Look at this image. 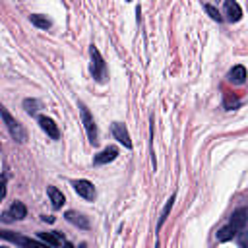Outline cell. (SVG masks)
Masks as SVG:
<instances>
[{"instance_id": "obj_7", "label": "cell", "mask_w": 248, "mask_h": 248, "mask_svg": "<svg viewBox=\"0 0 248 248\" xmlns=\"http://www.w3.org/2000/svg\"><path fill=\"white\" fill-rule=\"evenodd\" d=\"M25 215H27V207L21 203V202H14L6 211H4V221H21V219H25Z\"/></svg>"}, {"instance_id": "obj_6", "label": "cell", "mask_w": 248, "mask_h": 248, "mask_svg": "<svg viewBox=\"0 0 248 248\" xmlns=\"http://www.w3.org/2000/svg\"><path fill=\"white\" fill-rule=\"evenodd\" d=\"M37 122H39V126H41V130L50 138V140H58L60 138V130H58V124L52 120V118H48V116H45V114H41L39 118H37Z\"/></svg>"}, {"instance_id": "obj_5", "label": "cell", "mask_w": 248, "mask_h": 248, "mask_svg": "<svg viewBox=\"0 0 248 248\" xmlns=\"http://www.w3.org/2000/svg\"><path fill=\"white\" fill-rule=\"evenodd\" d=\"M110 130H112V136H114V140L118 141V143H122L126 149H132V140H130V132H128V128L122 124V122H112V126H110Z\"/></svg>"}, {"instance_id": "obj_21", "label": "cell", "mask_w": 248, "mask_h": 248, "mask_svg": "<svg viewBox=\"0 0 248 248\" xmlns=\"http://www.w3.org/2000/svg\"><path fill=\"white\" fill-rule=\"evenodd\" d=\"M43 221H46V223H52V221H54V217H50V215H43Z\"/></svg>"}, {"instance_id": "obj_12", "label": "cell", "mask_w": 248, "mask_h": 248, "mask_svg": "<svg viewBox=\"0 0 248 248\" xmlns=\"http://www.w3.org/2000/svg\"><path fill=\"white\" fill-rule=\"evenodd\" d=\"M229 81L234 83V85L244 83V81H246V68L240 66V64H238V66H232L231 72H229Z\"/></svg>"}, {"instance_id": "obj_16", "label": "cell", "mask_w": 248, "mask_h": 248, "mask_svg": "<svg viewBox=\"0 0 248 248\" xmlns=\"http://www.w3.org/2000/svg\"><path fill=\"white\" fill-rule=\"evenodd\" d=\"M236 232H238V229H236L234 225H231V223H229V225H225L223 229H219V231H217V240H221V242L231 240Z\"/></svg>"}, {"instance_id": "obj_10", "label": "cell", "mask_w": 248, "mask_h": 248, "mask_svg": "<svg viewBox=\"0 0 248 248\" xmlns=\"http://www.w3.org/2000/svg\"><path fill=\"white\" fill-rule=\"evenodd\" d=\"M229 223L234 225L238 231L244 229L246 223H248V209H246V207H238V209H234L232 215H231V221H229Z\"/></svg>"}, {"instance_id": "obj_13", "label": "cell", "mask_w": 248, "mask_h": 248, "mask_svg": "<svg viewBox=\"0 0 248 248\" xmlns=\"http://www.w3.org/2000/svg\"><path fill=\"white\" fill-rule=\"evenodd\" d=\"M46 194H48V198H50V202H52V207H54V209H60V207L64 205L66 198H64V194H62L56 186H48V188H46Z\"/></svg>"}, {"instance_id": "obj_9", "label": "cell", "mask_w": 248, "mask_h": 248, "mask_svg": "<svg viewBox=\"0 0 248 248\" xmlns=\"http://www.w3.org/2000/svg\"><path fill=\"white\" fill-rule=\"evenodd\" d=\"M116 157H118V149H116L114 145H108V147H105L101 153H97V155L93 157V165H107V163L114 161Z\"/></svg>"}, {"instance_id": "obj_20", "label": "cell", "mask_w": 248, "mask_h": 248, "mask_svg": "<svg viewBox=\"0 0 248 248\" xmlns=\"http://www.w3.org/2000/svg\"><path fill=\"white\" fill-rule=\"evenodd\" d=\"M23 107H25V110H27L29 114H35V112H37L39 103H37L35 99H25V101H23Z\"/></svg>"}, {"instance_id": "obj_11", "label": "cell", "mask_w": 248, "mask_h": 248, "mask_svg": "<svg viewBox=\"0 0 248 248\" xmlns=\"http://www.w3.org/2000/svg\"><path fill=\"white\" fill-rule=\"evenodd\" d=\"M64 217H66L68 223H72V225H76V227H79V229H89V221H87V217H83V215L78 213V211H66Z\"/></svg>"}, {"instance_id": "obj_19", "label": "cell", "mask_w": 248, "mask_h": 248, "mask_svg": "<svg viewBox=\"0 0 248 248\" xmlns=\"http://www.w3.org/2000/svg\"><path fill=\"white\" fill-rule=\"evenodd\" d=\"M205 12L209 14V17H211V19H215V21H223V16H221V14H219V10H217V8H213L211 4H207V6H205Z\"/></svg>"}, {"instance_id": "obj_17", "label": "cell", "mask_w": 248, "mask_h": 248, "mask_svg": "<svg viewBox=\"0 0 248 248\" xmlns=\"http://www.w3.org/2000/svg\"><path fill=\"white\" fill-rule=\"evenodd\" d=\"M29 21L35 25V27H39V29H48L52 23H50V19L46 17V16H43V14H31L29 16Z\"/></svg>"}, {"instance_id": "obj_1", "label": "cell", "mask_w": 248, "mask_h": 248, "mask_svg": "<svg viewBox=\"0 0 248 248\" xmlns=\"http://www.w3.org/2000/svg\"><path fill=\"white\" fill-rule=\"evenodd\" d=\"M89 54H91V68H89L91 70V76L95 78V81L105 83L107 81V64H105L99 48L95 45H91L89 46Z\"/></svg>"}, {"instance_id": "obj_18", "label": "cell", "mask_w": 248, "mask_h": 248, "mask_svg": "<svg viewBox=\"0 0 248 248\" xmlns=\"http://www.w3.org/2000/svg\"><path fill=\"white\" fill-rule=\"evenodd\" d=\"M172 202H174V196H170V200H169V202H167V205L163 207L161 217H159V223H157V229H161V225L165 223V219H167V215H169V211H170V207H172Z\"/></svg>"}, {"instance_id": "obj_4", "label": "cell", "mask_w": 248, "mask_h": 248, "mask_svg": "<svg viewBox=\"0 0 248 248\" xmlns=\"http://www.w3.org/2000/svg\"><path fill=\"white\" fill-rule=\"evenodd\" d=\"M72 186H74L76 194H78V196H81L83 200H89V202H93V200H95V196H97V192H95V186H93L89 180H85V178H79V180H72Z\"/></svg>"}, {"instance_id": "obj_8", "label": "cell", "mask_w": 248, "mask_h": 248, "mask_svg": "<svg viewBox=\"0 0 248 248\" xmlns=\"http://www.w3.org/2000/svg\"><path fill=\"white\" fill-rule=\"evenodd\" d=\"M223 10H225V16H227V19H229L231 23H236V21L242 19V8L238 6L236 0H225Z\"/></svg>"}, {"instance_id": "obj_3", "label": "cell", "mask_w": 248, "mask_h": 248, "mask_svg": "<svg viewBox=\"0 0 248 248\" xmlns=\"http://www.w3.org/2000/svg\"><path fill=\"white\" fill-rule=\"evenodd\" d=\"M2 118H4V124H6V128H8V132H10V136L17 141V143H23L25 140H27V134H25V128L6 110V108H2Z\"/></svg>"}, {"instance_id": "obj_14", "label": "cell", "mask_w": 248, "mask_h": 248, "mask_svg": "<svg viewBox=\"0 0 248 248\" xmlns=\"http://www.w3.org/2000/svg\"><path fill=\"white\" fill-rule=\"evenodd\" d=\"M2 238H6V240H12V242H16V244H21V246H37V244H41L43 240L39 238V240H31V238H23V236H14V234H10L8 231H4L2 232Z\"/></svg>"}, {"instance_id": "obj_15", "label": "cell", "mask_w": 248, "mask_h": 248, "mask_svg": "<svg viewBox=\"0 0 248 248\" xmlns=\"http://www.w3.org/2000/svg\"><path fill=\"white\" fill-rule=\"evenodd\" d=\"M45 244H50V246H60L62 242H64V238L60 236V232H56V231H52V232H39L37 234Z\"/></svg>"}, {"instance_id": "obj_22", "label": "cell", "mask_w": 248, "mask_h": 248, "mask_svg": "<svg viewBox=\"0 0 248 248\" xmlns=\"http://www.w3.org/2000/svg\"><path fill=\"white\" fill-rule=\"evenodd\" d=\"M126 2H132V0H126Z\"/></svg>"}, {"instance_id": "obj_2", "label": "cell", "mask_w": 248, "mask_h": 248, "mask_svg": "<svg viewBox=\"0 0 248 248\" xmlns=\"http://www.w3.org/2000/svg\"><path fill=\"white\" fill-rule=\"evenodd\" d=\"M79 112H81V122H83V128H85V134H87V140L91 145H97L99 143V134H97V124H95V118L91 116L89 108L79 103Z\"/></svg>"}]
</instances>
